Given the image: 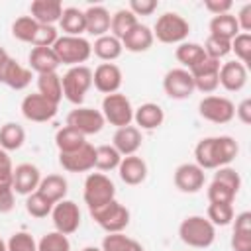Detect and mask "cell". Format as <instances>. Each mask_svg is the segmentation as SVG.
Wrapping results in <instances>:
<instances>
[{
  "mask_svg": "<svg viewBox=\"0 0 251 251\" xmlns=\"http://www.w3.org/2000/svg\"><path fill=\"white\" fill-rule=\"evenodd\" d=\"M178 237L188 247L206 249L216 241V227L204 216H186L178 226Z\"/></svg>",
  "mask_w": 251,
  "mask_h": 251,
  "instance_id": "1",
  "label": "cell"
},
{
  "mask_svg": "<svg viewBox=\"0 0 251 251\" xmlns=\"http://www.w3.org/2000/svg\"><path fill=\"white\" fill-rule=\"evenodd\" d=\"M151 31H153V37L161 43L180 45L182 41H186V37L190 33V24L186 18H182L176 12H165L157 18Z\"/></svg>",
  "mask_w": 251,
  "mask_h": 251,
  "instance_id": "2",
  "label": "cell"
},
{
  "mask_svg": "<svg viewBox=\"0 0 251 251\" xmlns=\"http://www.w3.org/2000/svg\"><path fill=\"white\" fill-rule=\"evenodd\" d=\"M53 51L61 65L78 67L84 65L92 55V43L86 37H73V35H59L53 43Z\"/></svg>",
  "mask_w": 251,
  "mask_h": 251,
  "instance_id": "3",
  "label": "cell"
},
{
  "mask_svg": "<svg viewBox=\"0 0 251 251\" xmlns=\"http://www.w3.org/2000/svg\"><path fill=\"white\" fill-rule=\"evenodd\" d=\"M61 84H63V96L71 104L80 106L84 102L86 92L92 86V69L86 65L69 67L67 73L61 76Z\"/></svg>",
  "mask_w": 251,
  "mask_h": 251,
  "instance_id": "4",
  "label": "cell"
},
{
  "mask_svg": "<svg viewBox=\"0 0 251 251\" xmlns=\"http://www.w3.org/2000/svg\"><path fill=\"white\" fill-rule=\"evenodd\" d=\"M88 212H90V218L106 233H120L129 226V210L124 204H120L116 198Z\"/></svg>",
  "mask_w": 251,
  "mask_h": 251,
  "instance_id": "5",
  "label": "cell"
},
{
  "mask_svg": "<svg viewBox=\"0 0 251 251\" xmlns=\"http://www.w3.org/2000/svg\"><path fill=\"white\" fill-rule=\"evenodd\" d=\"M82 198L84 204L88 206V210L98 208L110 200L116 198V186L112 182V178L104 173H90L84 178V190H82Z\"/></svg>",
  "mask_w": 251,
  "mask_h": 251,
  "instance_id": "6",
  "label": "cell"
},
{
  "mask_svg": "<svg viewBox=\"0 0 251 251\" xmlns=\"http://www.w3.org/2000/svg\"><path fill=\"white\" fill-rule=\"evenodd\" d=\"M100 112L104 116V122L114 126L116 129L124 127V126H131V122H133V106H131L129 98L122 92L104 96Z\"/></svg>",
  "mask_w": 251,
  "mask_h": 251,
  "instance_id": "7",
  "label": "cell"
},
{
  "mask_svg": "<svg viewBox=\"0 0 251 251\" xmlns=\"http://www.w3.org/2000/svg\"><path fill=\"white\" fill-rule=\"evenodd\" d=\"M198 114L212 124H229L235 118V104L226 96L208 94L198 102Z\"/></svg>",
  "mask_w": 251,
  "mask_h": 251,
  "instance_id": "8",
  "label": "cell"
},
{
  "mask_svg": "<svg viewBox=\"0 0 251 251\" xmlns=\"http://www.w3.org/2000/svg\"><path fill=\"white\" fill-rule=\"evenodd\" d=\"M67 126L76 129L78 133H82L86 137V135L100 133L102 127L106 126V122H104V116H102L100 110L86 108V106H76L75 110H71L67 114Z\"/></svg>",
  "mask_w": 251,
  "mask_h": 251,
  "instance_id": "9",
  "label": "cell"
},
{
  "mask_svg": "<svg viewBox=\"0 0 251 251\" xmlns=\"http://www.w3.org/2000/svg\"><path fill=\"white\" fill-rule=\"evenodd\" d=\"M51 220L55 226V231L63 235H71L80 227V210L78 204L73 200H61L51 210Z\"/></svg>",
  "mask_w": 251,
  "mask_h": 251,
  "instance_id": "10",
  "label": "cell"
},
{
  "mask_svg": "<svg viewBox=\"0 0 251 251\" xmlns=\"http://www.w3.org/2000/svg\"><path fill=\"white\" fill-rule=\"evenodd\" d=\"M163 90L173 100H186V98H190L192 92H194L192 75L186 69H182V67L167 71L165 76H163Z\"/></svg>",
  "mask_w": 251,
  "mask_h": 251,
  "instance_id": "11",
  "label": "cell"
},
{
  "mask_svg": "<svg viewBox=\"0 0 251 251\" xmlns=\"http://www.w3.org/2000/svg\"><path fill=\"white\" fill-rule=\"evenodd\" d=\"M57 108H59L57 104L49 102L39 92L24 96V100L20 104V110H22L24 118L29 120V122H35V124H45V122L53 120L57 116Z\"/></svg>",
  "mask_w": 251,
  "mask_h": 251,
  "instance_id": "12",
  "label": "cell"
},
{
  "mask_svg": "<svg viewBox=\"0 0 251 251\" xmlns=\"http://www.w3.org/2000/svg\"><path fill=\"white\" fill-rule=\"evenodd\" d=\"M94 161H96V147L90 145L88 141L71 153H59V165L67 173H88L94 169Z\"/></svg>",
  "mask_w": 251,
  "mask_h": 251,
  "instance_id": "13",
  "label": "cell"
},
{
  "mask_svg": "<svg viewBox=\"0 0 251 251\" xmlns=\"http://www.w3.org/2000/svg\"><path fill=\"white\" fill-rule=\"evenodd\" d=\"M122 82H124V75L116 63H100L92 71V86L106 96L120 92Z\"/></svg>",
  "mask_w": 251,
  "mask_h": 251,
  "instance_id": "14",
  "label": "cell"
},
{
  "mask_svg": "<svg viewBox=\"0 0 251 251\" xmlns=\"http://www.w3.org/2000/svg\"><path fill=\"white\" fill-rule=\"evenodd\" d=\"M188 73L192 75L194 90H200L204 94H212L220 86V80H218L220 61H216V59L206 57L202 63H198L196 67H192Z\"/></svg>",
  "mask_w": 251,
  "mask_h": 251,
  "instance_id": "15",
  "label": "cell"
},
{
  "mask_svg": "<svg viewBox=\"0 0 251 251\" xmlns=\"http://www.w3.org/2000/svg\"><path fill=\"white\" fill-rule=\"evenodd\" d=\"M173 180H175V186L180 192L194 194V192H200L204 188L206 175H204V171L196 163H182V165H178L175 169Z\"/></svg>",
  "mask_w": 251,
  "mask_h": 251,
  "instance_id": "16",
  "label": "cell"
},
{
  "mask_svg": "<svg viewBox=\"0 0 251 251\" xmlns=\"http://www.w3.org/2000/svg\"><path fill=\"white\" fill-rule=\"evenodd\" d=\"M39 182H41V173L35 165L20 163L18 167H14V171H12V188H14L16 194L27 196V194L37 190Z\"/></svg>",
  "mask_w": 251,
  "mask_h": 251,
  "instance_id": "17",
  "label": "cell"
},
{
  "mask_svg": "<svg viewBox=\"0 0 251 251\" xmlns=\"http://www.w3.org/2000/svg\"><path fill=\"white\" fill-rule=\"evenodd\" d=\"M220 86H224L227 92H239L247 84V67L239 61H227L220 65L218 73Z\"/></svg>",
  "mask_w": 251,
  "mask_h": 251,
  "instance_id": "18",
  "label": "cell"
},
{
  "mask_svg": "<svg viewBox=\"0 0 251 251\" xmlns=\"http://www.w3.org/2000/svg\"><path fill=\"white\" fill-rule=\"evenodd\" d=\"M143 143V135H141V129L135 127V126H124V127H118L114 131V137H112V145L114 149L122 155V157H127V155H135L139 151Z\"/></svg>",
  "mask_w": 251,
  "mask_h": 251,
  "instance_id": "19",
  "label": "cell"
},
{
  "mask_svg": "<svg viewBox=\"0 0 251 251\" xmlns=\"http://www.w3.org/2000/svg\"><path fill=\"white\" fill-rule=\"evenodd\" d=\"M118 175H120L122 182L129 184V186H137L147 178V163L137 155L122 157V161L118 165Z\"/></svg>",
  "mask_w": 251,
  "mask_h": 251,
  "instance_id": "20",
  "label": "cell"
},
{
  "mask_svg": "<svg viewBox=\"0 0 251 251\" xmlns=\"http://www.w3.org/2000/svg\"><path fill=\"white\" fill-rule=\"evenodd\" d=\"M133 122H135V127L145 129V131H153V129L163 126L165 112H163V108L159 104L145 102L139 108H133Z\"/></svg>",
  "mask_w": 251,
  "mask_h": 251,
  "instance_id": "21",
  "label": "cell"
},
{
  "mask_svg": "<svg viewBox=\"0 0 251 251\" xmlns=\"http://www.w3.org/2000/svg\"><path fill=\"white\" fill-rule=\"evenodd\" d=\"M29 14L41 25H55L61 20L63 4L59 0H33L29 4Z\"/></svg>",
  "mask_w": 251,
  "mask_h": 251,
  "instance_id": "22",
  "label": "cell"
},
{
  "mask_svg": "<svg viewBox=\"0 0 251 251\" xmlns=\"http://www.w3.org/2000/svg\"><path fill=\"white\" fill-rule=\"evenodd\" d=\"M27 63H29V71H33L37 75L57 73V69L61 65L53 47H31V51L27 55Z\"/></svg>",
  "mask_w": 251,
  "mask_h": 251,
  "instance_id": "23",
  "label": "cell"
},
{
  "mask_svg": "<svg viewBox=\"0 0 251 251\" xmlns=\"http://www.w3.org/2000/svg\"><path fill=\"white\" fill-rule=\"evenodd\" d=\"M153 41H155V37H153L151 27L145 24H137L129 33H126L122 37V47L131 53H145L151 49Z\"/></svg>",
  "mask_w": 251,
  "mask_h": 251,
  "instance_id": "24",
  "label": "cell"
},
{
  "mask_svg": "<svg viewBox=\"0 0 251 251\" xmlns=\"http://www.w3.org/2000/svg\"><path fill=\"white\" fill-rule=\"evenodd\" d=\"M0 82L6 84V86H10L12 90H24L31 82V71H29V67H24L16 59L10 57V61L6 63L4 71H2Z\"/></svg>",
  "mask_w": 251,
  "mask_h": 251,
  "instance_id": "25",
  "label": "cell"
},
{
  "mask_svg": "<svg viewBox=\"0 0 251 251\" xmlns=\"http://www.w3.org/2000/svg\"><path fill=\"white\" fill-rule=\"evenodd\" d=\"M110 22H112V16L104 6H88L84 10L86 33H90L94 37L110 33Z\"/></svg>",
  "mask_w": 251,
  "mask_h": 251,
  "instance_id": "26",
  "label": "cell"
},
{
  "mask_svg": "<svg viewBox=\"0 0 251 251\" xmlns=\"http://www.w3.org/2000/svg\"><path fill=\"white\" fill-rule=\"evenodd\" d=\"M37 192L55 206L57 202L65 200V196L69 192V182H67V178L63 175H55L53 173V175L41 176V182L37 186Z\"/></svg>",
  "mask_w": 251,
  "mask_h": 251,
  "instance_id": "27",
  "label": "cell"
},
{
  "mask_svg": "<svg viewBox=\"0 0 251 251\" xmlns=\"http://www.w3.org/2000/svg\"><path fill=\"white\" fill-rule=\"evenodd\" d=\"M59 27H61L63 35L82 37V33H86V24H84V10H78V8H75V6L63 8L61 20H59Z\"/></svg>",
  "mask_w": 251,
  "mask_h": 251,
  "instance_id": "28",
  "label": "cell"
},
{
  "mask_svg": "<svg viewBox=\"0 0 251 251\" xmlns=\"http://www.w3.org/2000/svg\"><path fill=\"white\" fill-rule=\"evenodd\" d=\"M124 47H122V41L118 37H114L112 33H106V35H100L94 39L92 43V53L104 61V63H112L116 59H120Z\"/></svg>",
  "mask_w": 251,
  "mask_h": 251,
  "instance_id": "29",
  "label": "cell"
},
{
  "mask_svg": "<svg viewBox=\"0 0 251 251\" xmlns=\"http://www.w3.org/2000/svg\"><path fill=\"white\" fill-rule=\"evenodd\" d=\"M239 153V145L231 135H216L214 137V159L216 169L227 167Z\"/></svg>",
  "mask_w": 251,
  "mask_h": 251,
  "instance_id": "30",
  "label": "cell"
},
{
  "mask_svg": "<svg viewBox=\"0 0 251 251\" xmlns=\"http://www.w3.org/2000/svg\"><path fill=\"white\" fill-rule=\"evenodd\" d=\"M175 57L176 61L182 65V69L190 71L192 67H196L198 63H202L206 59V53H204V47L200 43H194V41H182L176 51H175Z\"/></svg>",
  "mask_w": 251,
  "mask_h": 251,
  "instance_id": "31",
  "label": "cell"
},
{
  "mask_svg": "<svg viewBox=\"0 0 251 251\" xmlns=\"http://www.w3.org/2000/svg\"><path fill=\"white\" fill-rule=\"evenodd\" d=\"M208 27H210V35H216V37H222V39H227V41H231L237 33H241L233 14L212 16Z\"/></svg>",
  "mask_w": 251,
  "mask_h": 251,
  "instance_id": "32",
  "label": "cell"
},
{
  "mask_svg": "<svg viewBox=\"0 0 251 251\" xmlns=\"http://www.w3.org/2000/svg\"><path fill=\"white\" fill-rule=\"evenodd\" d=\"M37 92L45 96L49 102L57 104L63 100V84L61 76L57 73H47V75H37Z\"/></svg>",
  "mask_w": 251,
  "mask_h": 251,
  "instance_id": "33",
  "label": "cell"
},
{
  "mask_svg": "<svg viewBox=\"0 0 251 251\" xmlns=\"http://www.w3.org/2000/svg\"><path fill=\"white\" fill-rule=\"evenodd\" d=\"M25 141V129L16 122H6L0 126V147L4 151H16Z\"/></svg>",
  "mask_w": 251,
  "mask_h": 251,
  "instance_id": "34",
  "label": "cell"
},
{
  "mask_svg": "<svg viewBox=\"0 0 251 251\" xmlns=\"http://www.w3.org/2000/svg\"><path fill=\"white\" fill-rule=\"evenodd\" d=\"M84 143H86V137L69 126H63L55 133V145H57L59 153H71V151L82 147Z\"/></svg>",
  "mask_w": 251,
  "mask_h": 251,
  "instance_id": "35",
  "label": "cell"
},
{
  "mask_svg": "<svg viewBox=\"0 0 251 251\" xmlns=\"http://www.w3.org/2000/svg\"><path fill=\"white\" fill-rule=\"evenodd\" d=\"M137 24H139L137 18H135L127 8H120V10H116V12L112 14L110 31H112L114 37H118V39L122 41V37H124L126 33H129Z\"/></svg>",
  "mask_w": 251,
  "mask_h": 251,
  "instance_id": "36",
  "label": "cell"
},
{
  "mask_svg": "<svg viewBox=\"0 0 251 251\" xmlns=\"http://www.w3.org/2000/svg\"><path fill=\"white\" fill-rule=\"evenodd\" d=\"M102 251H145L143 245L127 235L120 233H108L102 239Z\"/></svg>",
  "mask_w": 251,
  "mask_h": 251,
  "instance_id": "37",
  "label": "cell"
},
{
  "mask_svg": "<svg viewBox=\"0 0 251 251\" xmlns=\"http://www.w3.org/2000/svg\"><path fill=\"white\" fill-rule=\"evenodd\" d=\"M122 161V155L114 149V145H98L96 147V161H94V169H98L100 173H108L118 169Z\"/></svg>",
  "mask_w": 251,
  "mask_h": 251,
  "instance_id": "38",
  "label": "cell"
},
{
  "mask_svg": "<svg viewBox=\"0 0 251 251\" xmlns=\"http://www.w3.org/2000/svg\"><path fill=\"white\" fill-rule=\"evenodd\" d=\"M37 27H39V24L31 16H20L12 24V35H14V39H18L22 43H31Z\"/></svg>",
  "mask_w": 251,
  "mask_h": 251,
  "instance_id": "39",
  "label": "cell"
},
{
  "mask_svg": "<svg viewBox=\"0 0 251 251\" xmlns=\"http://www.w3.org/2000/svg\"><path fill=\"white\" fill-rule=\"evenodd\" d=\"M25 210H27V214H29L31 218L41 220V218L51 216L53 204H51L47 198H43V196L35 190V192H31V194L25 196Z\"/></svg>",
  "mask_w": 251,
  "mask_h": 251,
  "instance_id": "40",
  "label": "cell"
},
{
  "mask_svg": "<svg viewBox=\"0 0 251 251\" xmlns=\"http://www.w3.org/2000/svg\"><path fill=\"white\" fill-rule=\"evenodd\" d=\"M206 218L210 220V224L214 227H224V226H229L233 222V206L231 204H212L208 206V212H206Z\"/></svg>",
  "mask_w": 251,
  "mask_h": 251,
  "instance_id": "41",
  "label": "cell"
},
{
  "mask_svg": "<svg viewBox=\"0 0 251 251\" xmlns=\"http://www.w3.org/2000/svg\"><path fill=\"white\" fill-rule=\"evenodd\" d=\"M37 251H71V241L59 231H49L37 241Z\"/></svg>",
  "mask_w": 251,
  "mask_h": 251,
  "instance_id": "42",
  "label": "cell"
},
{
  "mask_svg": "<svg viewBox=\"0 0 251 251\" xmlns=\"http://www.w3.org/2000/svg\"><path fill=\"white\" fill-rule=\"evenodd\" d=\"M202 47H204L206 57L216 59V61H220V59H224L226 55L231 53V41L222 39V37H216V35H208L206 37V43Z\"/></svg>",
  "mask_w": 251,
  "mask_h": 251,
  "instance_id": "43",
  "label": "cell"
},
{
  "mask_svg": "<svg viewBox=\"0 0 251 251\" xmlns=\"http://www.w3.org/2000/svg\"><path fill=\"white\" fill-rule=\"evenodd\" d=\"M206 194H208V200H210L212 204H233V200H235V196H237L231 188H227L226 184H222V182H218V180H214V178H212V182L208 184Z\"/></svg>",
  "mask_w": 251,
  "mask_h": 251,
  "instance_id": "44",
  "label": "cell"
},
{
  "mask_svg": "<svg viewBox=\"0 0 251 251\" xmlns=\"http://www.w3.org/2000/svg\"><path fill=\"white\" fill-rule=\"evenodd\" d=\"M231 51L235 53L237 61L247 67L251 61V33H237L231 39Z\"/></svg>",
  "mask_w": 251,
  "mask_h": 251,
  "instance_id": "45",
  "label": "cell"
},
{
  "mask_svg": "<svg viewBox=\"0 0 251 251\" xmlns=\"http://www.w3.org/2000/svg\"><path fill=\"white\" fill-rule=\"evenodd\" d=\"M8 251H37V241L27 231H16L6 241Z\"/></svg>",
  "mask_w": 251,
  "mask_h": 251,
  "instance_id": "46",
  "label": "cell"
},
{
  "mask_svg": "<svg viewBox=\"0 0 251 251\" xmlns=\"http://www.w3.org/2000/svg\"><path fill=\"white\" fill-rule=\"evenodd\" d=\"M214 180H218V182H222V184H226L227 188H231L235 194L239 192V188H241V176H239V173L233 169V167H220V169H216V173H214Z\"/></svg>",
  "mask_w": 251,
  "mask_h": 251,
  "instance_id": "47",
  "label": "cell"
},
{
  "mask_svg": "<svg viewBox=\"0 0 251 251\" xmlns=\"http://www.w3.org/2000/svg\"><path fill=\"white\" fill-rule=\"evenodd\" d=\"M59 39V31L55 25H41L35 31V37L31 41L33 47H53V43Z\"/></svg>",
  "mask_w": 251,
  "mask_h": 251,
  "instance_id": "48",
  "label": "cell"
},
{
  "mask_svg": "<svg viewBox=\"0 0 251 251\" xmlns=\"http://www.w3.org/2000/svg\"><path fill=\"white\" fill-rule=\"evenodd\" d=\"M16 204V192L12 188V178L0 180V214H8L14 210Z\"/></svg>",
  "mask_w": 251,
  "mask_h": 251,
  "instance_id": "49",
  "label": "cell"
},
{
  "mask_svg": "<svg viewBox=\"0 0 251 251\" xmlns=\"http://www.w3.org/2000/svg\"><path fill=\"white\" fill-rule=\"evenodd\" d=\"M159 2L157 0H131L127 10L137 18V16H151L157 10Z\"/></svg>",
  "mask_w": 251,
  "mask_h": 251,
  "instance_id": "50",
  "label": "cell"
},
{
  "mask_svg": "<svg viewBox=\"0 0 251 251\" xmlns=\"http://www.w3.org/2000/svg\"><path fill=\"white\" fill-rule=\"evenodd\" d=\"M233 251H251V231H233L231 233Z\"/></svg>",
  "mask_w": 251,
  "mask_h": 251,
  "instance_id": "51",
  "label": "cell"
},
{
  "mask_svg": "<svg viewBox=\"0 0 251 251\" xmlns=\"http://www.w3.org/2000/svg\"><path fill=\"white\" fill-rule=\"evenodd\" d=\"M231 0H206L204 8L212 14V16H222V14H229L231 10Z\"/></svg>",
  "mask_w": 251,
  "mask_h": 251,
  "instance_id": "52",
  "label": "cell"
},
{
  "mask_svg": "<svg viewBox=\"0 0 251 251\" xmlns=\"http://www.w3.org/2000/svg\"><path fill=\"white\" fill-rule=\"evenodd\" d=\"M235 20H237L239 31H243V33H251V4H249V2L241 6V10L237 12Z\"/></svg>",
  "mask_w": 251,
  "mask_h": 251,
  "instance_id": "53",
  "label": "cell"
},
{
  "mask_svg": "<svg viewBox=\"0 0 251 251\" xmlns=\"http://www.w3.org/2000/svg\"><path fill=\"white\" fill-rule=\"evenodd\" d=\"M235 118H237L241 124H245V126L251 124V98H243V100L235 106Z\"/></svg>",
  "mask_w": 251,
  "mask_h": 251,
  "instance_id": "54",
  "label": "cell"
},
{
  "mask_svg": "<svg viewBox=\"0 0 251 251\" xmlns=\"http://www.w3.org/2000/svg\"><path fill=\"white\" fill-rule=\"evenodd\" d=\"M12 171H14L12 159H10L8 151H4V149L0 147V180H4V178H12Z\"/></svg>",
  "mask_w": 251,
  "mask_h": 251,
  "instance_id": "55",
  "label": "cell"
},
{
  "mask_svg": "<svg viewBox=\"0 0 251 251\" xmlns=\"http://www.w3.org/2000/svg\"><path fill=\"white\" fill-rule=\"evenodd\" d=\"M233 231H251V212H241L233 216Z\"/></svg>",
  "mask_w": 251,
  "mask_h": 251,
  "instance_id": "56",
  "label": "cell"
},
{
  "mask_svg": "<svg viewBox=\"0 0 251 251\" xmlns=\"http://www.w3.org/2000/svg\"><path fill=\"white\" fill-rule=\"evenodd\" d=\"M8 61H10V55L6 53L4 47H0V76H2V71H4V67H6Z\"/></svg>",
  "mask_w": 251,
  "mask_h": 251,
  "instance_id": "57",
  "label": "cell"
},
{
  "mask_svg": "<svg viewBox=\"0 0 251 251\" xmlns=\"http://www.w3.org/2000/svg\"><path fill=\"white\" fill-rule=\"evenodd\" d=\"M82 251H102L100 247H94V245H88V247H84Z\"/></svg>",
  "mask_w": 251,
  "mask_h": 251,
  "instance_id": "58",
  "label": "cell"
},
{
  "mask_svg": "<svg viewBox=\"0 0 251 251\" xmlns=\"http://www.w3.org/2000/svg\"><path fill=\"white\" fill-rule=\"evenodd\" d=\"M0 251H8V247H6V241L0 237Z\"/></svg>",
  "mask_w": 251,
  "mask_h": 251,
  "instance_id": "59",
  "label": "cell"
}]
</instances>
